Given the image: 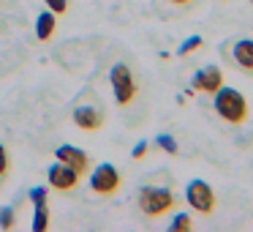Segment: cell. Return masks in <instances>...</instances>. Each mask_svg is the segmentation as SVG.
Returning a JSON list of instances; mask_svg holds the SVG:
<instances>
[{
  "mask_svg": "<svg viewBox=\"0 0 253 232\" xmlns=\"http://www.w3.org/2000/svg\"><path fill=\"white\" fill-rule=\"evenodd\" d=\"M251 3H253V0H251Z\"/></svg>",
  "mask_w": 253,
  "mask_h": 232,
  "instance_id": "cell-22",
  "label": "cell"
},
{
  "mask_svg": "<svg viewBox=\"0 0 253 232\" xmlns=\"http://www.w3.org/2000/svg\"><path fill=\"white\" fill-rule=\"evenodd\" d=\"M49 230V208L46 202H36V210H33V232H44Z\"/></svg>",
  "mask_w": 253,
  "mask_h": 232,
  "instance_id": "cell-12",
  "label": "cell"
},
{
  "mask_svg": "<svg viewBox=\"0 0 253 232\" xmlns=\"http://www.w3.org/2000/svg\"><path fill=\"white\" fill-rule=\"evenodd\" d=\"M79 172L71 170L68 164H63V161H55V164L46 170V180H49V186L55 188V191H74V188L79 186Z\"/></svg>",
  "mask_w": 253,
  "mask_h": 232,
  "instance_id": "cell-6",
  "label": "cell"
},
{
  "mask_svg": "<svg viewBox=\"0 0 253 232\" xmlns=\"http://www.w3.org/2000/svg\"><path fill=\"white\" fill-rule=\"evenodd\" d=\"M55 159L63 161V164H68L71 170H77L79 175H84V172L90 170V156L84 153L82 148H74V145H60V148L55 150Z\"/></svg>",
  "mask_w": 253,
  "mask_h": 232,
  "instance_id": "cell-8",
  "label": "cell"
},
{
  "mask_svg": "<svg viewBox=\"0 0 253 232\" xmlns=\"http://www.w3.org/2000/svg\"><path fill=\"white\" fill-rule=\"evenodd\" d=\"M191 227H193L191 216H188V213H177V216H174V221H171V227H169V230H171V232H188Z\"/></svg>",
  "mask_w": 253,
  "mask_h": 232,
  "instance_id": "cell-15",
  "label": "cell"
},
{
  "mask_svg": "<svg viewBox=\"0 0 253 232\" xmlns=\"http://www.w3.org/2000/svg\"><path fill=\"white\" fill-rule=\"evenodd\" d=\"M215 99V112L231 126H242L248 120V101L240 90L234 88H220L218 93H212Z\"/></svg>",
  "mask_w": 253,
  "mask_h": 232,
  "instance_id": "cell-2",
  "label": "cell"
},
{
  "mask_svg": "<svg viewBox=\"0 0 253 232\" xmlns=\"http://www.w3.org/2000/svg\"><path fill=\"white\" fill-rule=\"evenodd\" d=\"M14 224H17V219H14V208H3L0 210V227H3V230H11Z\"/></svg>",
  "mask_w": 253,
  "mask_h": 232,
  "instance_id": "cell-16",
  "label": "cell"
},
{
  "mask_svg": "<svg viewBox=\"0 0 253 232\" xmlns=\"http://www.w3.org/2000/svg\"><path fill=\"white\" fill-rule=\"evenodd\" d=\"M120 183H123L120 172H117V167L109 164V161L98 164L93 170V175H90V188H93V194H98V197H112V194H117Z\"/></svg>",
  "mask_w": 253,
  "mask_h": 232,
  "instance_id": "cell-4",
  "label": "cell"
},
{
  "mask_svg": "<svg viewBox=\"0 0 253 232\" xmlns=\"http://www.w3.org/2000/svg\"><path fill=\"white\" fill-rule=\"evenodd\" d=\"M185 199H188V205H191L193 210H199L202 216H210L215 210V205H218L212 186H210L207 180H199V177L185 186Z\"/></svg>",
  "mask_w": 253,
  "mask_h": 232,
  "instance_id": "cell-5",
  "label": "cell"
},
{
  "mask_svg": "<svg viewBox=\"0 0 253 232\" xmlns=\"http://www.w3.org/2000/svg\"><path fill=\"white\" fill-rule=\"evenodd\" d=\"M8 175V150L6 145H0V177Z\"/></svg>",
  "mask_w": 253,
  "mask_h": 232,
  "instance_id": "cell-18",
  "label": "cell"
},
{
  "mask_svg": "<svg viewBox=\"0 0 253 232\" xmlns=\"http://www.w3.org/2000/svg\"><path fill=\"white\" fill-rule=\"evenodd\" d=\"M136 205L147 219H158V216L177 210V197L166 186H142L136 194Z\"/></svg>",
  "mask_w": 253,
  "mask_h": 232,
  "instance_id": "cell-1",
  "label": "cell"
},
{
  "mask_svg": "<svg viewBox=\"0 0 253 232\" xmlns=\"http://www.w3.org/2000/svg\"><path fill=\"white\" fill-rule=\"evenodd\" d=\"M44 3H46V8L55 11V14H66L68 11V0H44Z\"/></svg>",
  "mask_w": 253,
  "mask_h": 232,
  "instance_id": "cell-17",
  "label": "cell"
},
{
  "mask_svg": "<svg viewBox=\"0 0 253 232\" xmlns=\"http://www.w3.org/2000/svg\"><path fill=\"white\" fill-rule=\"evenodd\" d=\"M147 148H150V145L142 139V142H136V148H133V153H131V156H133L136 161H139V159H144V156H147Z\"/></svg>",
  "mask_w": 253,
  "mask_h": 232,
  "instance_id": "cell-20",
  "label": "cell"
},
{
  "mask_svg": "<svg viewBox=\"0 0 253 232\" xmlns=\"http://www.w3.org/2000/svg\"><path fill=\"white\" fill-rule=\"evenodd\" d=\"M109 82H112V93H115V101L120 107H128L133 99H136L139 88H136V77L133 71L126 66V63H115L109 71Z\"/></svg>",
  "mask_w": 253,
  "mask_h": 232,
  "instance_id": "cell-3",
  "label": "cell"
},
{
  "mask_svg": "<svg viewBox=\"0 0 253 232\" xmlns=\"http://www.w3.org/2000/svg\"><path fill=\"white\" fill-rule=\"evenodd\" d=\"M169 3H174V6H191L193 0H169Z\"/></svg>",
  "mask_w": 253,
  "mask_h": 232,
  "instance_id": "cell-21",
  "label": "cell"
},
{
  "mask_svg": "<svg viewBox=\"0 0 253 232\" xmlns=\"http://www.w3.org/2000/svg\"><path fill=\"white\" fill-rule=\"evenodd\" d=\"M202 47H204V39H202V36H191V39H185V41L180 44L177 55H180V58H185V55H191V52L202 50Z\"/></svg>",
  "mask_w": 253,
  "mask_h": 232,
  "instance_id": "cell-13",
  "label": "cell"
},
{
  "mask_svg": "<svg viewBox=\"0 0 253 232\" xmlns=\"http://www.w3.org/2000/svg\"><path fill=\"white\" fill-rule=\"evenodd\" d=\"M155 145H161L169 156H177V139L171 137V134H158V137H155Z\"/></svg>",
  "mask_w": 253,
  "mask_h": 232,
  "instance_id": "cell-14",
  "label": "cell"
},
{
  "mask_svg": "<svg viewBox=\"0 0 253 232\" xmlns=\"http://www.w3.org/2000/svg\"><path fill=\"white\" fill-rule=\"evenodd\" d=\"M55 28H57V14L55 11H41L39 19H36V39L39 41H49L55 36Z\"/></svg>",
  "mask_w": 253,
  "mask_h": 232,
  "instance_id": "cell-11",
  "label": "cell"
},
{
  "mask_svg": "<svg viewBox=\"0 0 253 232\" xmlns=\"http://www.w3.org/2000/svg\"><path fill=\"white\" fill-rule=\"evenodd\" d=\"M231 63L242 74L253 77V39H240L231 44Z\"/></svg>",
  "mask_w": 253,
  "mask_h": 232,
  "instance_id": "cell-10",
  "label": "cell"
},
{
  "mask_svg": "<svg viewBox=\"0 0 253 232\" xmlns=\"http://www.w3.org/2000/svg\"><path fill=\"white\" fill-rule=\"evenodd\" d=\"M193 90H199V93H218L220 88H223V71H220L218 66H204L199 68L196 74H193V82H191Z\"/></svg>",
  "mask_w": 253,
  "mask_h": 232,
  "instance_id": "cell-7",
  "label": "cell"
},
{
  "mask_svg": "<svg viewBox=\"0 0 253 232\" xmlns=\"http://www.w3.org/2000/svg\"><path fill=\"white\" fill-rule=\"evenodd\" d=\"M71 120L77 123V128H82V131H98L101 126H104V110H98V107H77L71 115Z\"/></svg>",
  "mask_w": 253,
  "mask_h": 232,
  "instance_id": "cell-9",
  "label": "cell"
},
{
  "mask_svg": "<svg viewBox=\"0 0 253 232\" xmlns=\"http://www.w3.org/2000/svg\"><path fill=\"white\" fill-rule=\"evenodd\" d=\"M30 199H33V205H36V202H46V188H44V186L30 188Z\"/></svg>",
  "mask_w": 253,
  "mask_h": 232,
  "instance_id": "cell-19",
  "label": "cell"
}]
</instances>
